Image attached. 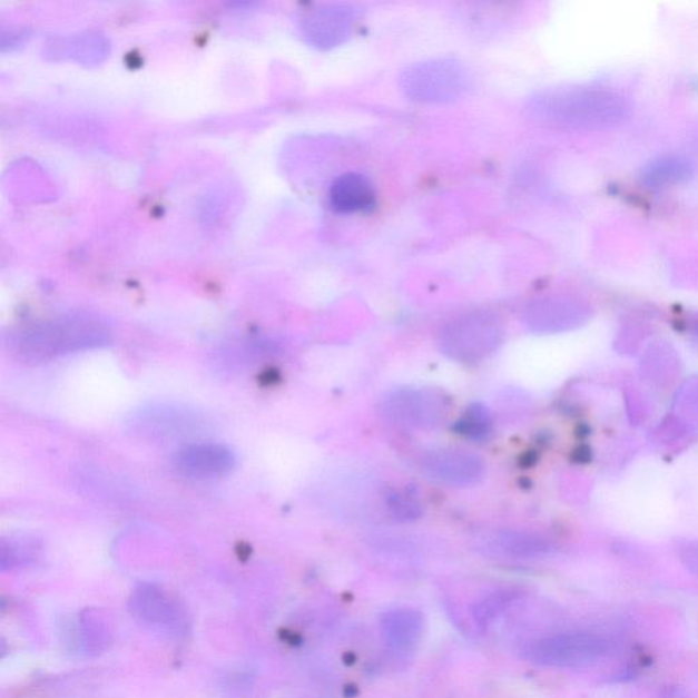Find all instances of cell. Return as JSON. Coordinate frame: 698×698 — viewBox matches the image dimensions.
Instances as JSON below:
<instances>
[{"mask_svg":"<svg viewBox=\"0 0 698 698\" xmlns=\"http://www.w3.org/2000/svg\"><path fill=\"white\" fill-rule=\"evenodd\" d=\"M464 85V70L453 60H433L416 65L403 76L406 94L421 101L453 99L460 95Z\"/></svg>","mask_w":698,"mask_h":698,"instance_id":"obj_6","label":"cell"},{"mask_svg":"<svg viewBox=\"0 0 698 698\" xmlns=\"http://www.w3.org/2000/svg\"><path fill=\"white\" fill-rule=\"evenodd\" d=\"M451 400L435 387H405L387 396L382 405L384 414L397 426L433 430L445 421Z\"/></svg>","mask_w":698,"mask_h":698,"instance_id":"obj_5","label":"cell"},{"mask_svg":"<svg viewBox=\"0 0 698 698\" xmlns=\"http://www.w3.org/2000/svg\"><path fill=\"white\" fill-rule=\"evenodd\" d=\"M381 635L387 648L393 652L406 653L421 642L424 631V618L421 611L400 607L386 611L381 617Z\"/></svg>","mask_w":698,"mask_h":698,"instance_id":"obj_10","label":"cell"},{"mask_svg":"<svg viewBox=\"0 0 698 698\" xmlns=\"http://www.w3.org/2000/svg\"><path fill=\"white\" fill-rule=\"evenodd\" d=\"M385 502L393 518L402 523H410L422 515V507L409 494L391 490L385 495Z\"/></svg>","mask_w":698,"mask_h":698,"instance_id":"obj_17","label":"cell"},{"mask_svg":"<svg viewBox=\"0 0 698 698\" xmlns=\"http://www.w3.org/2000/svg\"><path fill=\"white\" fill-rule=\"evenodd\" d=\"M236 465V458L229 448L220 443H190L179 449L173 459V466L181 478L190 481H212L228 475Z\"/></svg>","mask_w":698,"mask_h":698,"instance_id":"obj_7","label":"cell"},{"mask_svg":"<svg viewBox=\"0 0 698 698\" xmlns=\"http://www.w3.org/2000/svg\"><path fill=\"white\" fill-rule=\"evenodd\" d=\"M531 112L544 124L573 130L610 129L631 115L627 96L604 87H567L548 90L531 102Z\"/></svg>","mask_w":698,"mask_h":698,"instance_id":"obj_1","label":"cell"},{"mask_svg":"<svg viewBox=\"0 0 698 698\" xmlns=\"http://www.w3.org/2000/svg\"><path fill=\"white\" fill-rule=\"evenodd\" d=\"M456 430L459 434L470 440H488L491 431H493V417L485 406L473 404L460 417Z\"/></svg>","mask_w":698,"mask_h":698,"instance_id":"obj_15","label":"cell"},{"mask_svg":"<svg viewBox=\"0 0 698 698\" xmlns=\"http://www.w3.org/2000/svg\"><path fill=\"white\" fill-rule=\"evenodd\" d=\"M494 544L501 554L515 558V560H533V558L549 556L552 551L548 539L523 530L498 532Z\"/></svg>","mask_w":698,"mask_h":698,"instance_id":"obj_14","label":"cell"},{"mask_svg":"<svg viewBox=\"0 0 698 698\" xmlns=\"http://www.w3.org/2000/svg\"><path fill=\"white\" fill-rule=\"evenodd\" d=\"M682 561L686 567H688L691 572L698 574V543L694 545H689L682 551Z\"/></svg>","mask_w":698,"mask_h":698,"instance_id":"obj_18","label":"cell"},{"mask_svg":"<svg viewBox=\"0 0 698 698\" xmlns=\"http://www.w3.org/2000/svg\"><path fill=\"white\" fill-rule=\"evenodd\" d=\"M581 315L582 306L578 302L564 297H545L527 307L524 323L532 332H561L578 323Z\"/></svg>","mask_w":698,"mask_h":698,"instance_id":"obj_9","label":"cell"},{"mask_svg":"<svg viewBox=\"0 0 698 698\" xmlns=\"http://www.w3.org/2000/svg\"><path fill=\"white\" fill-rule=\"evenodd\" d=\"M503 342V327L494 314L473 312L441 331L440 348L452 360L476 363L494 354Z\"/></svg>","mask_w":698,"mask_h":698,"instance_id":"obj_3","label":"cell"},{"mask_svg":"<svg viewBox=\"0 0 698 698\" xmlns=\"http://www.w3.org/2000/svg\"><path fill=\"white\" fill-rule=\"evenodd\" d=\"M331 204L340 214H357L372 209L375 190L366 176L350 173L340 176L331 187Z\"/></svg>","mask_w":698,"mask_h":698,"instance_id":"obj_11","label":"cell"},{"mask_svg":"<svg viewBox=\"0 0 698 698\" xmlns=\"http://www.w3.org/2000/svg\"><path fill=\"white\" fill-rule=\"evenodd\" d=\"M610 651V642L603 636L590 631H567L533 641L525 649L532 663L543 667H579L602 659Z\"/></svg>","mask_w":698,"mask_h":698,"instance_id":"obj_4","label":"cell"},{"mask_svg":"<svg viewBox=\"0 0 698 698\" xmlns=\"http://www.w3.org/2000/svg\"><path fill=\"white\" fill-rule=\"evenodd\" d=\"M354 22V11L344 6H332L317 11L309 20L308 35L318 46L342 45L351 35Z\"/></svg>","mask_w":698,"mask_h":698,"instance_id":"obj_13","label":"cell"},{"mask_svg":"<svg viewBox=\"0 0 698 698\" xmlns=\"http://www.w3.org/2000/svg\"><path fill=\"white\" fill-rule=\"evenodd\" d=\"M111 342V333L99 319L68 317L27 327L10 340V350L18 360L40 364L76 352L102 347Z\"/></svg>","mask_w":698,"mask_h":698,"instance_id":"obj_2","label":"cell"},{"mask_svg":"<svg viewBox=\"0 0 698 698\" xmlns=\"http://www.w3.org/2000/svg\"><path fill=\"white\" fill-rule=\"evenodd\" d=\"M519 594L513 591H500L489 594L488 598L481 600L472 609V617L479 627L488 628L498 617L503 615L509 606H511Z\"/></svg>","mask_w":698,"mask_h":698,"instance_id":"obj_16","label":"cell"},{"mask_svg":"<svg viewBox=\"0 0 698 698\" xmlns=\"http://www.w3.org/2000/svg\"><path fill=\"white\" fill-rule=\"evenodd\" d=\"M696 164L682 155H666L646 164L640 173L641 185L649 190L685 184L694 178Z\"/></svg>","mask_w":698,"mask_h":698,"instance_id":"obj_12","label":"cell"},{"mask_svg":"<svg viewBox=\"0 0 698 698\" xmlns=\"http://www.w3.org/2000/svg\"><path fill=\"white\" fill-rule=\"evenodd\" d=\"M421 466L424 475L433 481L459 488L481 482L484 473L482 459L461 449L430 452L423 458Z\"/></svg>","mask_w":698,"mask_h":698,"instance_id":"obj_8","label":"cell"}]
</instances>
